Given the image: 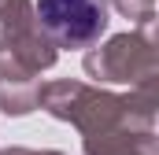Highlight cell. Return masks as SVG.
<instances>
[{
  "label": "cell",
  "mask_w": 159,
  "mask_h": 155,
  "mask_svg": "<svg viewBox=\"0 0 159 155\" xmlns=\"http://www.w3.org/2000/svg\"><path fill=\"white\" fill-rule=\"evenodd\" d=\"M37 19L56 44L78 48L104 33L107 0H37Z\"/></svg>",
  "instance_id": "obj_1"
}]
</instances>
